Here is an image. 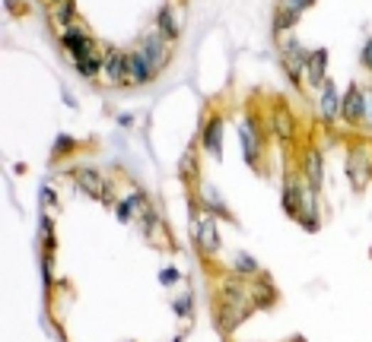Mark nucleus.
<instances>
[{
  "label": "nucleus",
  "mask_w": 372,
  "mask_h": 342,
  "mask_svg": "<svg viewBox=\"0 0 372 342\" xmlns=\"http://www.w3.org/2000/svg\"><path fill=\"white\" fill-rule=\"evenodd\" d=\"M283 209H287L293 219H299L302 216V197H299V190H296V181L289 177L287 181V187H283Z\"/></svg>",
  "instance_id": "obj_18"
},
{
  "label": "nucleus",
  "mask_w": 372,
  "mask_h": 342,
  "mask_svg": "<svg viewBox=\"0 0 372 342\" xmlns=\"http://www.w3.org/2000/svg\"><path fill=\"white\" fill-rule=\"evenodd\" d=\"M77 146L73 143V136H67V133H60L58 140H54V155H64V153H70V149Z\"/></svg>",
  "instance_id": "obj_22"
},
{
  "label": "nucleus",
  "mask_w": 372,
  "mask_h": 342,
  "mask_svg": "<svg viewBox=\"0 0 372 342\" xmlns=\"http://www.w3.org/2000/svg\"><path fill=\"white\" fill-rule=\"evenodd\" d=\"M235 272H239V276H255V272H258V263L248 254H239L235 257Z\"/></svg>",
  "instance_id": "obj_21"
},
{
  "label": "nucleus",
  "mask_w": 372,
  "mask_h": 342,
  "mask_svg": "<svg viewBox=\"0 0 372 342\" xmlns=\"http://www.w3.org/2000/svg\"><path fill=\"white\" fill-rule=\"evenodd\" d=\"M191 235H194V244H198L207 257H213L216 250H220V231H216V219L211 213H201L191 219Z\"/></svg>",
  "instance_id": "obj_1"
},
{
  "label": "nucleus",
  "mask_w": 372,
  "mask_h": 342,
  "mask_svg": "<svg viewBox=\"0 0 372 342\" xmlns=\"http://www.w3.org/2000/svg\"><path fill=\"white\" fill-rule=\"evenodd\" d=\"M54 4H60V0H54Z\"/></svg>",
  "instance_id": "obj_27"
},
{
  "label": "nucleus",
  "mask_w": 372,
  "mask_h": 342,
  "mask_svg": "<svg viewBox=\"0 0 372 342\" xmlns=\"http://www.w3.org/2000/svg\"><path fill=\"white\" fill-rule=\"evenodd\" d=\"M127 60H131V64H127V83L131 86H144V83H150V79L156 77L153 67H150V60H147L140 51H131L127 54Z\"/></svg>",
  "instance_id": "obj_11"
},
{
  "label": "nucleus",
  "mask_w": 372,
  "mask_h": 342,
  "mask_svg": "<svg viewBox=\"0 0 372 342\" xmlns=\"http://www.w3.org/2000/svg\"><path fill=\"white\" fill-rule=\"evenodd\" d=\"M239 140H242V155H245L248 165H258V155H261V136L255 121H242L239 124Z\"/></svg>",
  "instance_id": "obj_8"
},
{
  "label": "nucleus",
  "mask_w": 372,
  "mask_h": 342,
  "mask_svg": "<svg viewBox=\"0 0 372 342\" xmlns=\"http://www.w3.org/2000/svg\"><path fill=\"white\" fill-rule=\"evenodd\" d=\"M201 143L211 155H220L223 153V118H211L204 124V133H201Z\"/></svg>",
  "instance_id": "obj_14"
},
{
  "label": "nucleus",
  "mask_w": 372,
  "mask_h": 342,
  "mask_svg": "<svg viewBox=\"0 0 372 342\" xmlns=\"http://www.w3.org/2000/svg\"><path fill=\"white\" fill-rule=\"evenodd\" d=\"M319 114H321V121L324 124H331V121L341 114V95H337V89H334V83H324L321 86V95H319Z\"/></svg>",
  "instance_id": "obj_13"
},
{
  "label": "nucleus",
  "mask_w": 372,
  "mask_h": 342,
  "mask_svg": "<svg viewBox=\"0 0 372 342\" xmlns=\"http://www.w3.org/2000/svg\"><path fill=\"white\" fill-rule=\"evenodd\" d=\"M73 13H77L73 0H60V4L54 6V19H58V23H64V26H70V23H73Z\"/></svg>",
  "instance_id": "obj_20"
},
{
  "label": "nucleus",
  "mask_w": 372,
  "mask_h": 342,
  "mask_svg": "<svg viewBox=\"0 0 372 342\" xmlns=\"http://www.w3.org/2000/svg\"><path fill=\"white\" fill-rule=\"evenodd\" d=\"M156 32H159L162 38H166V42H175V38H179L181 26L175 23V10H172V6H162V10H159V23H156Z\"/></svg>",
  "instance_id": "obj_16"
},
{
  "label": "nucleus",
  "mask_w": 372,
  "mask_h": 342,
  "mask_svg": "<svg viewBox=\"0 0 372 342\" xmlns=\"http://www.w3.org/2000/svg\"><path fill=\"white\" fill-rule=\"evenodd\" d=\"M306 79H309L312 86H324V83H328V48L309 51V60H306Z\"/></svg>",
  "instance_id": "obj_10"
},
{
  "label": "nucleus",
  "mask_w": 372,
  "mask_h": 342,
  "mask_svg": "<svg viewBox=\"0 0 372 342\" xmlns=\"http://www.w3.org/2000/svg\"><path fill=\"white\" fill-rule=\"evenodd\" d=\"M280 60H283V67H287V73L293 77V83H302L299 70H306V60H309L306 48L299 42H293V38H287V42L280 45Z\"/></svg>",
  "instance_id": "obj_3"
},
{
  "label": "nucleus",
  "mask_w": 372,
  "mask_h": 342,
  "mask_svg": "<svg viewBox=\"0 0 372 342\" xmlns=\"http://www.w3.org/2000/svg\"><path fill=\"white\" fill-rule=\"evenodd\" d=\"M77 64V70H80V77H99V73L105 70V57L99 51H92V54H86V57H80V60H73Z\"/></svg>",
  "instance_id": "obj_17"
},
{
  "label": "nucleus",
  "mask_w": 372,
  "mask_h": 342,
  "mask_svg": "<svg viewBox=\"0 0 372 342\" xmlns=\"http://www.w3.org/2000/svg\"><path fill=\"white\" fill-rule=\"evenodd\" d=\"M73 181L80 184V190L90 197H96V200H108V184L105 177L99 175V171L92 168H73Z\"/></svg>",
  "instance_id": "obj_7"
},
{
  "label": "nucleus",
  "mask_w": 372,
  "mask_h": 342,
  "mask_svg": "<svg viewBox=\"0 0 372 342\" xmlns=\"http://www.w3.org/2000/svg\"><path fill=\"white\" fill-rule=\"evenodd\" d=\"M274 133L280 136V140H289V136L296 133V124H293V114L287 111V108H277L274 111Z\"/></svg>",
  "instance_id": "obj_19"
},
{
  "label": "nucleus",
  "mask_w": 372,
  "mask_h": 342,
  "mask_svg": "<svg viewBox=\"0 0 372 342\" xmlns=\"http://www.w3.org/2000/svg\"><path fill=\"white\" fill-rule=\"evenodd\" d=\"M363 124L372 127V89L366 92V118H363Z\"/></svg>",
  "instance_id": "obj_26"
},
{
  "label": "nucleus",
  "mask_w": 372,
  "mask_h": 342,
  "mask_svg": "<svg viewBox=\"0 0 372 342\" xmlns=\"http://www.w3.org/2000/svg\"><path fill=\"white\" fill-rule=\"evenodd\" d=\"M140 54L150 60L153 73H159L162 67L169 64V45H166V38H162L159 32H150V35L144 38V45H140Z\"/></svg>",
  "instance_id": "obj_6"
},
{
  "label": "nucleus",
  "mask_w": 372,
  "mask_h": 342,
  "mask_svg": "<svg viewBox=\"0 0 372 342\" xmlns=\"http://www.w3.org/2000/svg\"><path fill=\"white\" fill-rule=\"evenodd\" d=\"M127 64H131V60H127V54L124 51H118V48H112V51L105 54V79L112 86H118V83H127Z\"/></svg>",
  "instance_id": "obj_9"
},
{
  "label": "nucleus",
  "mask_w": 372,
  "mask_h": 342,
  "mask_svg": "<svg viewBox=\"0 0 372 342\" xmlns=\"http://www.w3.org/2000/svg\"><path fill=\"white\" fill-rule=\"evenodd\" d=\"M321 171H324L321 153H319V149H309V153H306V165H302V175H306V181H309V187H312V190L321 187Z\"/></svg>",
  "instance_id": "obj_15"
},
{
  "label": "nucleus",
  "mask_w": 372,
  "mask_h": 342,
  "mask_svg": "<svg viewBox=\"0 0 372 342\" xmlns=\"http://www.w3.org/2000/svg\"><path fill=\"white\" fill-rule=\"evenodd\" d=\"M159 282H162V285L179 282V270H172V266H169V270H162V272H159Z\"/></svg>",
  "instance_id": "obj_24"
},
{
  "label": "nucleus",
  "mask_w": 372,
  "mask_h": 342,
  "mask_svg": "<svg viewBox=\"0 0 372 342\" xmlns=\"http://www.w3.org/2000/svg\"><path fill=\"white\" fill-rule=\"evenodd\" d=\"M181 177H185V181H191V177H194V155L191 153L181 159Z\"/></svg>",
  "instance_id": "obj_23"
},
{
  "label": "nucleus",
  "mask_w": 372,
  "mask_h": 342,
  "mask_svg": "<svg viewBox=\"0 0 372 342\" xmlns=\"http://www.w3.org/2000/svg\"><path fill=\"white\" fill-rule=\"evenodd\" d=\"M369 165H366V153L363 149H354L347 159V175H350V184H354L356 190H363L369 184Z\"/></svg>",
  "instance_id": "obj_12"
},
{
  "label": "nucleus",
  "mask_w": 372,
  "mask_h": 342,
  "mask_svg": "<svg viewBox=\"0 0 372 342\" xmlns=\"http://www.w3.org/2000/svg\"><path fill=\"white\" fill-rule=\"evenodd\" d=\"M341 118L347 121L350 127L363 124V118H366V92L356 83H350L347 92L341 95Z\"/></svg>",
  "instance_id": "obj_2"
},
{
  "label": "nucleus",
  "mask_w": 372,
  "mask_h": 342,
  "mask_svg": "<svg viewBox=\"0 0 372 342\" xmlns=\"http://www.w3.org/2000/svg\"><path fill=\"white\" fill-rule=\"evenodd\" d=\"M315 0H280L277 4V32H287V29H293L296 23H299V16H302V10H309Z\"/></svg>",
  "instance_id": "obj_5"
},
{
  "label": "nucleus",
  "mask_w": 372,
  "mask_h": 342,
  "mask_svg": "<svg viewBox=\"0 0 372 342\" xmlns=\"http://www.w3.org/2000/svg\"><path fill=\"white\" fill-rule=\"evenodd\" d=\"M60 45H64L67 54H73V60H80V57L96 51V42H92L90 32H83L80 26H67L64 35H60Z\"/></svg>",
  "instance_id": "obj_4"
},
{
  "label": "nucleus",
  "mask_w": 372,
  "mask_h": 342,
  "mask_svg": "<svg viewBox=\"0 0 372 342\" xmlns=\"http://www.w3.org/2000/svg\"><path fill=\"white\" fill-rule=\"evenodd\" d=\"M360 60H363V67H366V70H372V38L366 45H363V54H360Z\"/></svg>",
  "instance_id": "obj_25"
}]
</instances>
